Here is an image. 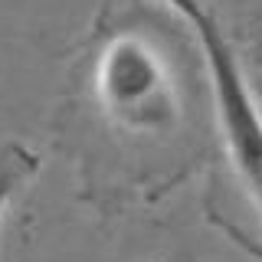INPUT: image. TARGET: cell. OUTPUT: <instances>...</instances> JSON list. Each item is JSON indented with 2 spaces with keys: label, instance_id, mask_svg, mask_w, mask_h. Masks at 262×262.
<instances>
[{
  "label": "cell",
  "instance_id": "1",
  "mask_svg": "<svg viewBox=\"0 0 262 262\" xmlns=\"http://www.w3.org/2000/svg\"><path fill=\"white\" fill-rule=\"evenodd\" d=\"M49 128L82 203L105 216L161 203L207 170L216 147L196 33L158 0H108L76 49Z\"/></svg>",
  "mask_w": 262,
  "mask_h": 262
},
{
  "label": "cell",
  "instance_id": "2",
  "mask_svg": "<svg viewBox=\"0 0 262 262\" xmlns=\"http://www.w3.org/2000/svg\"><path fill=\"white\" fill-rule=\"evenodd\" d=\"M190 30L207 56L216 102V147L207 164L203 207L226 239L262 259V108L216 16L207 13Z\"/></svg>",
  "mask_w": 262,
  "mask_h": 262
},
{
  "label": "cell",
  "instance_id": "3",
  "mask_svg": "<svg viewBox=\"0 0 262 262\" xmlns=\"http://www.w3.org/2000/svg\"><path fill=\"white\" fill-rule=\"evenodd\" d=\"M39 170V158L20 141H7L0 147V216H4L7 203L23 184H30Z\"/></svg>",
  "mask_w": 262,
  "mask_h": 262
},
{
  "label": "cell",
  "instance_id": "4",
  "mask_svg": "<svg viewBox=\"0 0 262 262\" xmlns=\"http://www.w3.org/2000/svg\"><path fill=\"white\" fill-rule=\"evenodd\" d=\"M158 4H164L167 10H174L187 27H193L196 20H203V16L210 13L207 10V0H158Z\"/></svg>",
  "mask_w": 262,
  "mask_h": 262
},
{
  "label": "cell",
  "instance_id": "5",
  "mask_svg": "<svg viewBox=\"0 0 262 262\" xmlns=\"http://www.w3.org/2000/svg\"><path fill=\"white\" fill-rule=\"evenodd\" d=\"M249 89H252V95H256V102L262 108V76H256V82H249Z\"/></svg>",
  "mask_w": 262,
  "mask_h": 262
}]
</instances>
